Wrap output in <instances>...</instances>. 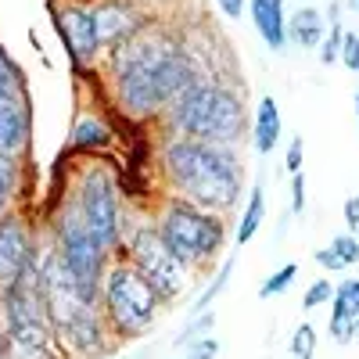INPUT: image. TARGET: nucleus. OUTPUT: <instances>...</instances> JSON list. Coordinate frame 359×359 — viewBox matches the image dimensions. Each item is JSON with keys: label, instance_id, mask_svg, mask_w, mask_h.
<instances>
[{"label": "nucleus", "instance_id": "nucleus-1", "mask_svg": "<svg viewBox=\"0 0 359 359\" xmlns=\"http://www.w3.org/2000/svg\"><path fill=\"white\" fill-rule=\"evenodd\" d=\"M165 169L172 184L205 208H230L237 201V191H241L237 158L226 147L208 140H172L165 147Z\"/></svg>", "mask_w": 359, "mask_h": 359}, {"label": "nucleus", "instance_id": "nucleus-2", "mask_svg": "<svg viewBox=\"0 0 359 359\" xmlns=\"http://www.w3.org/2000/svg\"><path fill=\"white\" fill-rule=\"evenodd\" d=\"M172 118L187 137L208 140V144H230L241 137V126H245L241 101L230 90L208 86V83H194L191 90H184L176 97Z\"/></svg>", "mask_w": 359, "mask_h": 359}, {"label": "nucleus", "instance_id": "nucleus-3", "mask_svg": "<svg viewBox=\"0 0 359 359\" xmlns=\"http://www.w3.org/2000/svg\"><path fill=\"white\" fill-rule=\"evenodd\" d=\"M158 237L180 262H194V259H205V255H212L219 248L223 223L216 216L201 212V208L187 205V201H176L165 212V219H162V233Z\"/></svg>", "mask_w": 359, "mask_h": 359}, {"label": "nucleus", "instance_id": "nucleus-4", "mask_svg": "<svg viewBox=\"0 0 359 359\" xmlns=\"http://www.w3.org/2000/svg\"><path fill=\"white\" fill-rule=\"evenodd\" d=\"M104 298H108V313L118 323V331L126 334H140L151 327L155 320V287L147 284V277L140 269L130 266H118L111 269V277L104 284Z\"/></svg>", "mask_w": 359, "mask_h": 359}, {"label": "nucleus", "instance_id": "nucleus-5", "mask_svg": "<svg viewBox=\"0 0 359 359\" xmlns=\"http://www.w3.org/2000/svg\"><path fill=\"white\" fill-rule=\"evenodd\" d=\"M101 248L104 241L86 226V219H65L62 226V262L69 269L72 284L79 287V294L86 302H94L97 291V273H101Z\"/></svg>", "mask_w": 359, "mask_h": 359}, {"label": "nucleus", "instance_id": "nucleus-6", "mask_svg": "<svg viewBox=\"0 0 359 359\" xmlns=\"http://www.w3.org/2000/svg\"><path fill=\"white\" fill-rule=\"evenodd\" d=\"M133 259H137V269L147 277V284L155 287V294L162 298H176L184 291V262H180L158 233L144 230L137 241H133Z\"/></svg>", "mask_w": 359, "mask_h": 359}, {"label": "nucleus", "instance_id": "nucleus-7", "mask_svg": "<svg viewBox=\"0 0 359 359\" xmlns=\"http://www.w3.org/2000/svg\"><path fill=\"white\" fill-rule=\"evenodd\" d=\"M83 216H86V226L94 230L104 245L115 241V233H118V201H115L111 180L101 169L90 172L86 184H83Z\"/></svg>", "mask_w": 359, "mask_h": 359}, {"label": "nucleus", "instance_id": "nucleus-8", "mask_svg": "<svg viewBox=\"0 0 359 359\" xmlns=\"http://www.w3.org/2000/svg\"><path fill=\"white\" fill-rule=\"evenodd\" d=\"M29 269V245L25 233L15 219L0 223V284L11 287L22 280V273Z\"/></svg>", "mask_w": 359, "mask_h": 359}, {"label": "nucleus", "instance_id": "nucleus-9", "mask_svg": "<svg viewBox=\"0 0 359 359\" xmlns=\"http://www.w3.org/2000/svg\"><path fill=\"white\" fill-rule=\"evenodd\" d=\"M359 331V280H345L334 291V313H331V334L338 341L355 338Z\"/></svg>", "mask_w": 359, "mask_h": 359}, {"label": "nucleus", "instance_id": "nucleus-10", "mask_svg": "<svg viewBox=\"0 0 359 359\" xmlns=\"http://www.w3.org/2000/svg\"><path fill=\"white\" fill-rule=\"evenodd\" d=\"M62 33H65V40H69L76 57H90L97 50V25H94V15L90 11L69 8L62 15Z\"/></svg>", "mask_w": 359, "mask_h": 359}, {"label": "nucleus", "instance_id": "nucleus-11", "mask_svg": "<svg viewBox=\"0 0 359 359\" xmlns=\"http://www.w3.org/2000/svg\"><path fill=\"white\" fill-rule=\"evenodd\" d=\"M252 18H255V29L259 36L280 50L284 40H287V22H284V0H252Z\"/></svg>", "mask_w": 359, "mask_h": 359}, {"label": "nucleus", "instance_id": "nucleus-12", "mask_svg": "<svg viewBox=\"0 0 359 359\" xmlns=\"http://www.w3.org/2000/svg\"><path fill=\"white\" fill-rule=\"evenodd\" d=\"M90 15H94V25H97V43H115L118 36H126L133 29V22H130L133 15L123 4H104V8L90 11Z\"/></svg>", "mask_w": 359, "mask_h": 359}, {"label": "nucleus", "instance_id": "nucleus-13", "mask_svg": "<svg viewBox=\"0 0 359 359\" xmlns=\"http://www.w3.org/2000/svg\"><path fill=\"white\" fill-rule=\"evenodd\" d=\"M280 140V111L273 97H262L259 101V115H255V147L262 155H269Z\"/></svg>", "mask_w": 359, "mask_h": 359}, {"label": "nucleus", "instance_id": "nucleus-14", "mask_svg": "<svg viewBox=\"0 0 359 359\" xmlns=\"http://www.w3.org/2000/svg\"><path fill=\"white\" fill-rule=\"evenodd\" d=\"M22 137H25V115H22V108L15 104V101H8V97H0V151H15V147L22 144Z\"/></svg>", "mask_w": 359, "mask_h": 359}, {"label": "nucleus", "instance_id": "nucleus-15", "mask_svg": "<svg viewBox=\"0 0 359 359\" xmlns=\"http://www.w3.org/2000/svg\"><path fill=\"white\" fill-rule=\"evenodd\" d=\"M316 262L323 269H345V266H355L359 262V241L355 233H341L334 237L331 245H327L323 252H316Z\"/></svg>", "mask_w": 359, "mask_h": 359}, {"label": "nucleus", "instance_id": "nucleus-16", "mask_svg": "<svg viewBox=\"0 0 359 359\" xmlns=\"http://www.w3.org/2000/svg\"><path fill=\"white\" fill-rule=\"evenodd\" d=\"M320 33H323V18H320V11H313V8L294 11V18H291V36H294V43L316 47V43H320Z\"/></svg>", "mask_w": 359, "mask_h": 359}, {"label": "nucleus", "instance_id": "nucleus-17", "mask_svg": "<svg viewBox=\"0 0 359 359\" xmlns=\"http://www.w3.org/2000/svg\"><path fill=\"white\" fill-rule=\"evenodd\" d=\"M262 212H266L262 187H255L252 198H248V208H245V223H241V230H237V245H248L252 237H255V230L262 226Z\"/></svg>", "mask_w": 359, "mask_h": 359}, {"label": "nucleus", "instance_id": "nucleus-18", "mask_svg": "<svg viewBox=\"0 0 359 359\" xmlns=\"http://www.w3.org/2000/svg\"><path fill=\"white\" fill-rule=\"evenodd\" d=\"M104 140H108V130L101 123H94V118H83L76 126V147H101Z\"/></svg>", "mask_w": 359, "mask_h": 359}, {"label": "nucleus", "instance_id": "nucleus-19", "mask_svg": "<svg viewBox=\"0 0 359 359\" xmlns=\"http://www.w3.org/2000/svg\"><path fill=\"white\" fill-rule=\"evenodd\" d=\"M291 352H294V359H313V352H316V331H313L309 323L294 327V334H291Z\"/></svg>", "mask_w": 359, "mask_h": 359}, {"label": "nucleus", "instance_id": "nucleus-20", "mask_svg": "<svg viewBox=\"0 0 359 359\" xmlns=\"http://www.w3.org/2000/svg\"><path fill=\"white\" fill-rule=\"evenodd\" d=\"M294 273H298V266H294V262L280 266L277 273H273V277H269V280H266V284L259 287V294H262V298H273V294H280V291H284V287H287V284L294 280Z\"/></svg>", "mask_w": 359, "mask_h": 359}, {"label": "nucleus", "instance_id": "nucleus-21", "mask_svg": "<svg viewBox=\"0 0 359 359\" xmlns=\"http://www.w3.org/2000/svg\"><path fill=\"white\" fill-rule=\"evenodd\" d=\"M341 36H345V33H341V22H338V8H331V36H327V43H323V50H320V54H323V65H331L334 57L341 54Z\"/></svg>", "mask_w": 359, "mask_h": 359}, {"label": "nucleus", "instance_id": "nucleus-22", "mask_svg": "<svg viewBox=\"0 0 359 359\" xmlns=\"http://www.w3.org/2000/svg\"><path fill=\"white\" fill-rule=\"evenodd\" d=\"M338 57H341L352 72L359 69V33H345V36H341V54H338Z\"/></svg>", "mask_w": 359, "mask_h": 359}, {"label": "nucleus", "instance_id": "nucleus-23", "mask_svg": "<svg viewBox=\"0 0 359 359\" xmlns=\"http://www.w3.org/2000/svg\"><path fill=\"white\" fill-rule=\"evenodd\" d=\"M334 294V287H331V280H316L309 291H306V298H302V306L306 309H316L320 302H327V298Z\"/></svg>", "mask_w": 359, "mask_h": 359}, {"label": "nucleus", "instance_id": "nucleus-24", "mask_svg": "<svg viewBox=\"0 0 359 359\" xmlns=\"http://www.w3.org/2000/svg\"><path fill=\"white\" fill-rule=\"evenodd\" d=\"M226 277H230V262H226V266L219 269V277H216V284H212V287H208V291H205V294L198 298V306H194L198 313H205V309H208V302H212V298H216V294H219V291L226 287Z\"/></svg>", "mask_w": 359, "mask_h": 359}, {"label": "nucleus", "instance_id": "nucleus-25", "mask_svg": "<svg viewBox=\"0 0 359 359\" xmlns=\"http://www.w3.org/2000/svg\"><path fill=\"white\" fill-rule=\"evenodd\" d=\"M187 345H191V359H216V352H219L216 338H194Z\"/></svg>", "mask_w": 359, "mask_h": 359}, {"label": "nucleus", "instance_id": "nucleus-26", "mask_svg": "<svg viewBox=\"0 0 359 359\" xmlns=\"http://www.w3.org/2000/svg\"><path fill=\"white\" fill-rule=\"evenodd\" d=\"M8 191H11V158L0 151V208L8 201Z\"/></svg>", "mask_w": 359, "mask_h": 359}, {"label": "nucleus", "instance_id": "nucleus-27", "mask_svg": "<svg viewBox=\"0 0 359 359\" xmlns=\"http://www.w3.org/2000/svg\"><path fill=\"white\" fill-rule=\"evenodd\" d=\"M291 208L294 212H302L306 208V176L294 172V187H291Z\"/></svg>", "mask_w": 359, "mask_h": 359}, {"label": "nucleus", "instance_id": "nucleus-28", "mask_svg": "<svg viewBox=\"0 0 359 359\" xmlns=\"http://www.w3.org/2000/svg\"><path fill=\"white\" fill-rule=\"evenodd\" d=\"M287 169H291V176L302 172V137H294L287 147Z\"/></svg>", "mask_w": 359, "mask_h": 359}, {"label": "nucleus", "instance_id": "nucleus-29", "mask_svg": "<svg viewBox=\"0 0 359 359\" xmlns=\"http://www.w3.org/2000/svg\"><path fill=\"white\" fill-rule=\"evenodd\" d=\"M345 219H348V230L359 237V198H348L345 201Z\"/></svg>", "mask_w": 359, "mask_h": 359}, {"label": "nucleus", "instance_id": "nucleus-30", "mask_svg": "<svg viewBox=\"0 0 359 359\" xmlns=\"http://www.w3.org/2000/svg\"><path fill=\"white\" fill-rule=\"evenodd\" d=\"M11 69H8V62H4V54H0V97H8L11 94Z\"/></svg>", "mask_w": 359, "mask_h": 359}, {"label": "nucleus", "instance_id": "nucleus-31", "mask_svg": "<svg viewBox=\"0 0 359 359\" xmlns=\"http://www.w3.org/2000/svg\"><path fill=\"white\" fill-rule=\"evenodd\" d=\"M216 4L223 8L226 18H241V11H245V0H216Z\"/></svg>", "mask_w": 359, "mask_h": 359}, {"label": "nucleus", "instance_id": "nucleus-32", "mask_svg": "<svg viewBox=\"0 0 359 359\" xmlns=\"http://www.w3.org/2000/svg\"><path fill=\"white\" fill-rule=\"evenodd\" d=\"M355 115H359V97H355Z\"/></svg>", "mask_w": 359, "mask_h": 359}, {"label": "nucleus", "instance_id": "nucleus-33", "mask_svg": "<svg viewBox=\"0 0 359 359\" xmlns=\"http://www.w3.org/2000/svg\"><path fill=\"white\" fill-rule=\"evenodd\" d=\"M355 4H359V0H355Z\"/></svg>", "mask_w": 359, "mask_h": 359}, {"label": "nucleus", "instance_id": "nucleus-34", "mask_svg": "<svg viewBox=\"0 0 359 359\" xmlns=\"http://www.w3.org/2000/svg\"><path fill=\"white\" fill-rule=\"evenodd\" d=\"M355 334H359V331H355Z\"/></svg>", "mask_w": 359, "mask_h": 359}]
</instances>
